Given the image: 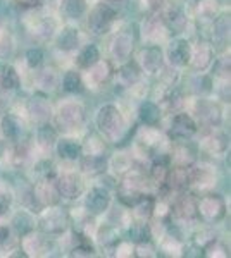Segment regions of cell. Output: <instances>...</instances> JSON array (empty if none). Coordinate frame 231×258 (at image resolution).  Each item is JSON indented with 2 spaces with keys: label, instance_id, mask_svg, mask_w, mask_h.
Instances as JSON below:
<instances>
[{
  "label": "cell",
  "instance_id": "obj_58",
  "mask_svg": "<svg viewBox=\"0 0 231 258\" xmlns=\"http://www.w3.org/2000/svg\"><path fill=\"white\" fill-rule=\"evenodd\" d=\"M183 2L187 4V6H190V7H195V6H199L202 0H183Z\"/></svg>",
  "mask_w": 231,
  "mask_h": 258
},
{
  "label": "cell",
  "instance_id": "obj_53",
  "mask_svg": "<svg viewBox=\"0 0 231 258\" xmlns=\"http://www.w3.org/2000/svg\"><path fill=\"white\" fill-rule=\"evenodd\" d=\"M114 255L116 256H131L135 255V248L131 246L129 241H119V243L114 246Z\"/></svg>",
  "mask_w": 231,
  "mask_h": 258
},
{
  "label": "cell",
  "instance_id": "obj_51",
  "mask_svg": "<svg viewBox=\"0 0 231 258\" xmlns=\"http://www.w3.org/2000/svg\"><path fill=\"white\" fill-rule=\"evenodd\" d=\"M24 59H26V64H28L29 69H38L40 66L43 64L45 53H43V50H41V48L33 47V48L26 50V55H24Z\"/></svg>",
  "mask_w": 231,
  "mask_h": 258
},
{
  "label": "cell",
  "instance_id": "obj_55",
  "mask_svg": "<svg viewBox=\"0 0 231 258\" xmlns=\"http://www.w3.org/2000/svg\"><path fill=\"white\" fill-rule=\"evenodd\" d=\"M147 4V7H149L150 12H161L166 9V4L167 0H144Z\"/></svg>",
  "mask_w": 231,
  "mask_h": 258
},
{
  "label": "cell",
  "instance_id": "obj_12",
  "mask_svg": "<svg viewBox=\"0 0 231 258\" xmlns=\"http://www.w3.org/2000/svg\"><path fill=\"white\" fill-rule=\"evenodd\" d=\"M199 131V124L195 117L188 112H178L173 115L169 124V138L171 140H188L197 135Z\"/></svg>",
  "mask_w": 231,
  "mask_h": 258
},
{
  "label": "cell",
  "instance_id": "obj_3",
  "mask_svg": "<svg viewBox=\"0 0 231 258\" xmlns=\"http://www.w3.org/2000/svg\"><path fill=\"white\" fill-rule=\"evenodd\" d=\"M116 21L117 11L111 6V2H97L88 12L86 26L88 31H91L94 35H107L114 28Z\"/></svg>",
  "mask_w": 231,
  "mask_h": 258
},
{
  "label": "cell",
  "instance_id": "obj_44",
  "mask_svg": "<svg viewBox=\"0 0 231 258\" xmlns=\"http://www.w3.org/2000/svg\"><path fill=\"white\" fill-rule=\"evenodd\" d=\"M31 160V147L26 141H16L14 148L11 150V164L14 167H24Z\"/></svg>",
  "mask_w": 231,
  "mask_h": 258
},
{
  "label": "cell",
  "instance_id": "obj_14",
  "mask_svg": "<svg viewBox=\"0 0 231 258\" xmlns=\"http://www.w3.org/2000/svg\"><path fill=\"white\" fill-rule=\"evenodd\" d=\"M216 184V170L211 165L193 164L190 167V188L197 193H207Z\"/></svg>",
  "mask_w": 231,
  "mask_h": 258
},
{
  "label": "cell",
  "instance_id": "obj_49",
  "mask_svg": "<svg viewBox=\"0 0 231 258\" xmlns=\"http://www.w3.org/2000/svg\"><path fill=\"white\" fill-rule=\"evenodd\" d=\"M83 153H94V155H100V153H106V143L104 138L99 135H90L86 138V143L83 145Z\"/></svg>",
  "mask_w": 231,
  "mask_h": 258
},
{
  "label": "cell",
  "instance_id": "obj_4",
  "mask_svg": "<svg viewBox=\"0 0 231 258\" xmlns=\"http://www.w3.org/2000/svg\"><path fill=\"white\" fill-rule=\"evenodd\" d=\"M54 117H56V124L64 133H76L78 129L85 126V107L74 100L62 102L59 109L54 112Z\"/></svg>",
  "mask_w": 231,
  "mask_h": 258
},
{
  "label": "cell",
  "instance_id": "obj_48",
  "mask_svg": "<svg viewBox=\"0 0 231 258\" xmlns=\"http://www.w3.org/2000/svg\"><path fill=\"white\" fill-rule=\"evenodd\" d=\"M212 73L216 78H219L221 81H229V71H231V64H229V55H222L219 59H216V62L211 64Z\"/></svg>",
  "mask_w": 231,
  "mask_h": 258
},
{
  "label": "cell",
  "instance_id": "obj_46",
  "mask_svg": "<svg viewBox=\"0 0 231 258\" xmlns=\"http://www.w3.org/2000/svg\"><path fill=\"white\" fill-rule=\"evenodd\" d=\"M195 9L197 18L205 23H212L217 16V2L216 0H202L199 6L193 7Z\"/></svg>",
  "mask_w": 231,
  "mask_h": 258
},
{
  "label": "cell",
  "instance_id": "obj_32",
  "mask_svg": "<svg viewBox=\"0 0 231 258\" xmlns=\"http://www.w3.org/2000/svg\"><path fill=\"white\" fill-rule=\"evenodd\" d=\"M0 131H2L4 138L16 143V141H19L21 136H23V131H24L23 120H21L19 115L6 114L2 117V120H0Z\"/></svg>",
  "mask_w": 231,
  "mask_h": 258
},
{
  "label": "cell",
  "instance_id": "obj_1",
  "mask_svg": "<svg viewBox=\"0 0 231 258\" xmlns=\"http://www.w3.org/2000/svg\"><path fill=\"white\" fill-rule=\"evenodd\" d=\"M95 124L100 135L109 141H119L126 136V119L114 103L100 107L95 115Z\"/></svg>",
  "mask_w": 231,
  "mask_h": 258
},
{
  "label": "cell",
  "instance_id": "obj_34",
  "mask_svg": "<svg viewBox=\"0 0 231 258\" xmlns=\"http://www.w3.org/2000/svg\"><path fill=\"white\" fill-rule=\"evenodd\" d=\"M138 117L144 126H157L161 122L162 110L159 103L152 102V100H144L138 107Z\"/></svg>",
  "mask_w": 231,
  "mask_h": 258
},
{
  "label": "cell",
  "instance_id": "obj_36",
  "mask_svg": "<svg viewBox=\"0 0 231 258\" xmlns=\"http://www.w3.org/2000/svg\"><path fill=\"white\" fill-rule=\"evenodd\" d=\"M61 85H62V90H64L66 93H71V95L83 93L85 88H86L81 73L76 71V69L66 71L64 76H62V80H61Z\"/></svg>",
  "mask_w": 231,
  "mask_h": 258
},
{
  "label": "cell",
  "instance_id": "obj_18",
  "mask_svg": "<svg viewBox=\"0 0 231 258\" xmlns=\"http://www.w3.org/2000/svg\"><path fill=\"white\" fill-rule=\"evenodd\" d=\"M214 62V47L209 41L200 40L195 47H192V57H190V68L195 73H205Z\"/></svg>",
  "mask_w": 231,
  "mask_h": 258
},
{
  "label": "cell",
  "instance_id": "obj_23",
  "mask_svg": "<svg viewBox=\"0 0 231 258\" xmlns=\"http://www.w3.org/2000/svg\"><path fill=\"white\" fill-rule=\"evenodd\" d=\"M188 188H190V167H178V165L169 167L166 184H164L162 189L174 191V193H184Z\"/></svg>",
  "mask_w": 231,
  "mask_h": 258
},
{
  "label": "cell",
  "instance_id": "obj_22",
  "mask_svg": "<svg viewBox=\"0 0 231 258\" xmlns=\"http://www.w3.org/2000/svg\"><path fill=\"white\" fill-rule=\"evenodd\" d=\"M164 23L169 31V35H181L188 28V14L184 11V6H171L166 9Z\"/></svg>",
  "mask_w": 231,
  "mask_h": 258
},
{
  "label": "cell",
  "instance_id": "obj_41",
  "mask_svg": "<svg viewBox=\"0 0 231 258\" xmlns=\"http://www.w3.org/2000/svg\"><path fill=\"white\" fill-rule=\"evenodd\" d=\"M100 60V50L95 43H88L83 48H79V53L76 57V64L79 69H88Z\"/></svg>",
  "mask_w": 231,
  "mask_h": 258
},
{
  "label": "cell",
  "instance_id": "obj_19",
  "mask_svg": "<svg viewBox=\"0 0 231 258\" xmlns=\"http://www.w3.org/2000/svg\"><path fill=\"white\" fill-rule=\"evenodd\" d=\"M21 251L26 256H47L52 249V243L49 238H45L43 234H35V232H29V234L21 238Z\"/></svg>",
  "mask_w": 231,
  "mask_h": 258
},
{
  "label": "cell",
  "instance_id": "obj_59",
  "mask_svg": "<svg viewBox=\"0 0 231 258\" xmlns=\"http://www.w3.org/2000/svg\"><path fill=\"white\" fill-rule=\"evenodd\" d=\"M216 2L219 4V6H229L231 0H216Z\"/></svg>",
  "mask_w": 231,
  "mask_h": 258
},
{
  "label": "cell",
  "instance_id": "obj_10",
  "mask_svg": "<svg viewBox=\"0 0 231 258\" xmlns=\"http://www.w3.org/2000/svg\"><path fill=\"white\" fill-rule=\"evenodd\" d=\"M199 200L193 195H181L171 207L169 217L178 224H192L199 219Z\"/></svg>",
  "mask_w": 231,
  "mask_h": 258
},
{
  "label": "cell",
  "instance_id": "obj_56",
  "mask_svg": "<svg viewBox=\"0 0 231 258\" xmlns=\"http://www.w3.org/2000/svg\"><path fill=\"white\" fill-rule=\"evenodd\" d=\"M9 239H11V229L7 226H0V246L7 244Z\"/></svg>",
  "mask_w": 231,
  "mask_h": 258
},
{
  "label": "cell",
  "instance_id": "obj_24",
  "mask_svg": "<svg viewBox=\"0 0 231 258\" xmlns=\"http://www.w3.org/2000/svg\"><path fill=\"white\" fill-rule=\"evenodd\" d=\"M142 68L140 64H138L136 60H131L128 59L126 62L119 66V69H117V83H119V86H123V88H135L138 83L142 81Z\"/></svg>",
  "mask_w": 231,
  "mask_h": 258
},
{
  "label": "cell",
  "instance_id": "obj_16",
  "mask_svg": "<svg viewBox=\"0 0 231 258\" xmlns=\"http://www.w3.org/2000/svg\"><path fill=\"white\" fill-rule=\"evenodd\" d=\"M26 114L29 119L35 124H47L54 119V109L52 103L49 102V98H45L43 95H35L28 100L26 103Z\"/></svg>",
  "mask_w": 231,
  "mask_h": 258
},
{
  "label": "cell",
  "instance_id": "obj_28",
  "mask_svg": "<svg viewBox=\"0 0 231 258\" xmlns=\"http://www.w3.org/2000/svg\"><path fill=\"white\" fill-rule=\"evenodd\" d=\"M79 43H81V38H79V31L78 28L74 26H64L62 30L57 31L56 35V47L64 53H71L76 52L79 48Z\"/></svg>",
  "mask_w": 231,
  "mask_h": 258
},
{
  "label": "cell",
  "instance_id": "obj_27",
  "mask_svg": "<svg viewBox=\"0 0 231 258\" xmlns=\"http://www.w3.org/2000/svg\"><path fill=\"white\" fill-rule=\"evenodd\" d=\"M229 14H221L216 16V19L212 21V47H219L222 50H226V47H229Z\"/></svg>",
  "mask_w": 231,
  "mask_h": 258
},
{
  "label": "cell",
  "instance_id": "obj_5",
  "mask_svg": "<svg viewBox=\"0 0 231 258\" xmlns=\"http://www.w3.org/2000/svg\"><path fill=\"white\" fill-rule=\"evenodd\" d=\"M23 23L26 30L40 40L52 38L54 33H56V21L49 12L38 9V6L28 9L26 16L23 18Z\"/></svg>",
  "mask_w": 231,
  "mask_h": 258
},
{
  "label": "cell",
  "instance_id": "obj_9",
  "mask_svg": "<svg viewBox=\"0 0 231 258\" xmlns=\"http://www.w3.org/2000/svg\"><path fill=\"white\" fill-rule=\"evenodd\" d=\"M169 160L178 167H192L199 162V145L193 143L192 138L188 140H173Z\"/></svg>",
  "mask_w": 231,
  "mask_h": 258
},
{
  "label": "cell",
  "instance_id": "obj_25",
  "mask_svg": "<svg viewBox=\"0 0 231 258\" xmlns=\"http://www.w3.org/2000/svg\"><path fill=\"white\" fill-rule=\"evenodd\" d=\"M142 31H144V38H147L154 45H159V41L167 38V35H169V31H167V28H166V23H164V19L159 16V12H152V16L147 18Z\"/></svg>",
  "mask_w": 231,
  "mask_h": 258
},
{
  "label": "cell",
  "instance_id": "obj_45",
  "mask_svg": "<svg viewBox=\"0 0 231 258\" xmlns=\"http://www.w3.org/2000/svg\"><path fill=\"white\" fill-rule=\"evenodd\" d=\"M109 167H112L116 172L124 176L129 170L135 169V159H133V155H128V153H117L116 157L109 159Z\"/></svg>",
  "mask_w": 231,
  "mask_h": 258
},
{
  "label": "cell",
  "instance_id": "obj_57",
  "mask_svg": "<svg viewBox=\"0 0 231 258\" xmlns=\"http://www.w3.org/2000/svg\"><path fill=\"white\" fill-rule=\"evenodd\" d=\"M18 6L21 7H24V9H31V7H36V6H40L43 0H14Z\"/></svg>",
  "mask_w": 231,
  "mask_h": 258
},
{
  "label": "cell",
  "instance_id": "obj_17",
  "mask_svg": "<svg viewBox=\"0 0 231 258\" xmlns=\"http://www.w3.org/2000/svg\"><path fill=\"white\" fill-rule=\"evenodd\" d=\"M138 64L144 73L147 74H157L164 69V50L159 45L150 43L149 47H144L138 55Z\"/></svg>",
  "mask_w": 231,
  "mask_h": 258
},
{
  "label": "cell",
  "instance_id": "obj_30",
  "mask_svg": "<svg viewBox=\"0 0 231 258\" xmlns=\"http://www.w3.org/2000/svg\"><path fill=\"white\" fill-rule=\"evenodd\" d=\"M57 131L56 127L52 126L50 122L47 124H40L38 127H36V135H35V145L36 148L40 150L43 155H47L54 150L56 147V141H57Z\"/></svg>",
  "mask_w": 231,
  "mask_h": 258
},
{
  "label": "cell",
  "instance_id": "obj_15",
  "mask_svg": "<svg viewBox=\"0 0 231 258\" xmlns=\"http://www.w3.org/2000/svg\"><path fill=\"white\" fill-rule=\"evenodd\" d=\"M192 57V45L187 38H174L167 45V60H169L171 68L183 69L188 68Z\"/></svg>",
  "mask_w": 231,
  "mask_h": 258
},
{
  "label": "cell",
  "instance_id": "obj_60",
  "mask_svg": "<svg viewBox=\"0 0 231 258\" xmlns=\"http://www.w3.org/2000/svg\"><path fill=\"white\" fill-rule=\"evenodd\" d=\"M107 2H123V0H107Z\"/></svg>",
  "mask_w": 231,
  "mask_h": 258
},
{
  "label": "cell",
  "instance_id": "obj_7",
  "mask_svg": "<svg viewBox=\"0 0 231 258\" xmlns=\"http://www.w3.org/2000/svg\"><path fill=\"white\" fill-rule=\"evenodd\" d=\"M193 114L205 127H219L222 124V109L216 100L199 97L193 103Z\"/></svg>",
  "mask_w": 231,
  "mask_h": 258
},
{
  "label": "cell",
  "instance_id": "obj_13",
  "mask_svg": "<svg viewBox=\"0 0 231 258\" xmlns=\"http://www.w3.org/2000/svg\"><path fill=\"white\" fill-rule=\"evenodd\" d=\"M133 50H135V38H133V33L129 30H121L112 38L111 47H109L112 60L119 62V64L131 59Z\"/></svg>",
  "mask_w": 231,
  "mask_h": 258
},
{
  "label": "cell",
  "instance_id": "obj_42",
  "mask_svg": "<svg viewBox=\"0 0 231 258\" xmlns=\"http://www.w3.org/2000/svg\"><path fill=\"white\" fill-rule=\"evenodd\" d=\"M154 207H155V198L150 197V195H144V197L131 207L133 217L136 220H150L154 215Z\"/></svg>",
  "mask_w": 231,
  "mask_h": 258
},
{
  "label": "cell",
  "instance_id": "obj_31",
  "mask_svg": "<svg viewBox=\"0 0 231 258\" xmlns=\"http://www.w3.org/2000/svg\"><path fill=\"white\" fill-rule=\"evenodd\" d=\"M111 76H112V64L109 60L100 59L91 68L86 69V78H83V80H85V85L88 83L91 86H100L104 83H107Z\"/></svg>",
  "mask_w": 231,
  "mask_h": 258
},
{
  "label": "cell",
  "instance_id": "obj_20",
  "mask_svg": "<svg viewBox=\"0 0 231 258\" xmlns=\"http://www.w3.org/2000/svg\"><path fill=\"white\" fill-rule=\"evenodd\" d=\"M35 188V197H36V202L41 209L45 207H54V205H59L61 203V195L57 191V186H56V181L54 177H45L41 179L38 184L33 186Z\"/></svg>",
  "mask_w": 231,
  "mask_h": 258
},
{
  "label": "cell",
  "instance_id": "obj_11",
  "mask_svg": "<svg viewBox=\"0 0 231 258\" xmlns=\"http://www.w3.org/2000/svg\"><path fill=\"white\" fill-rule=\"evenodd\" d=\"M111 191L106 186H94L85 195V210L94 215V217L107 214V210L111 209Z\"/></svg>",
  "mask_w": 231,
  "mask_h": 258
},
{
  "label": "cell",
  "instance_id": "obj_50",
  "mask_svg": "<svg viewBox=\"0 0 231 258\" xmlns=\"http://www.w3.org/2000/svg\"><path fill=\"white\" fill-rule=\"evenodd\" d=\"M14 52V40L11 33H7L4 28H0V60H7Z\"/></svg>",
  "mask_w": 231,
  "mask_h": 258
},
{
  "label": "cell",
  "instance_id": "obj_29",
  "mask_svg": "<svg viewBox=\"0 0 231 258\" xmlns=\"http://www.w3.org/2000/svg\"><path fill=\"white\" fill-rule=\"evenodd\" d=\"M56 153L61 157L62 160H68V162H76L83 153V147L81 143L76 138H71V136H64L56 141Z\"/></svg>",
  "mask_w": 231,
  "mask_h": 258
},
{
  "label": "cell",
  "instance_id": "obj_6",
  "mask_svg": "<svg viewBox=\"0 0 231 258\" xmlns=\"http://www.w3.org/2000/svg\"><path fill=\"white\" fill-rule=\"evenodd\" d=\"M197 205L199 219L207 224H219L226 217V200L217 193H205Z\"/></svg>",
  "mask_w": 231,
  "mask_h": 258
},
{
  "label": "cell",
  "instance_id": "obj_43",
  "mask_svg": "<svg viewBox=\"0 0 231 258\" xmlns=\"http://www.w3.org/2000/svg\"><path fill=\"white\" fill-rule=\"evenodd\" d=\"M190 90L195 97H207L214 91V81L211 76L204 73H199L197 76H193V80L190 81Z\"/></svg>",
  "mask_w": 231,
  "mask_h": 258
},
{
  "label": "cell",
  "instance_id": "obj_33",
  "mask_svg": "<svg viewBox=\"0 0 231 258\" xmlns=\"http://www.w3.org/2000/svg\"><path fill=\"white\" fill-rule=\"evenodd\" d=\"M154 238V231L152 226L149 224V220H133L128 227V239L129 243L142 244V243H149Z\"/></svg>",
  "mask_w": 231,
  "mask_h": 258
},
{
  "label": "cell",
  "instance_id": "obj_52",
  "mask_svg": "<svg viewBox=\"0 0 231 258\" xmlns=\"http://www.w3.org/2000/svg\"><path fill=\"white\" fill-rule=\"evenodd\" d=\"M12 193H9L7 189H2L0 188V219L6 217L7 214L11 212V207H12Z\"/></svg>",
  "mask_w": 231,
  "mask_h": 258
},
{
  "label": "cell",
  "instance_id": "obj_54",
  "mask_svg": "<svg viewBox=\"0 0 231 258\" xmlns=\"http://www.w3.org/2000/svg\"><path fill=\"white\" fill-rule=\"evenodd\" d=\"M155 249L154 246L150 244V241L149 243H142V244H136V248H135V255L136 256H155L157 253H154Z\"/></svg>",
  "mask_w": 231,
  "mask_h": 258
},
{
  "label": "cell",
  "instance_id": "obj_37",
  "mask_svg": "<svg viewBox=\"0 0 231 258\" xmlns=\"http://www.w3.org/2000/svg\"><path fill=\"white\" fill-rule=\"evenodd\" d=\"M95 239L100 246L109 248V249H114V246L121 241L119 238V232H117V227L111 226V224H104V226L97 227L95 231Z\"/></svg>",
  "mask_w": 231,
  "mask_h": 258
},
{
  "label": "cell",
  "instance_id": "obj_2",
  "mask_svg": "<svg viewBox=\"0 0 231 258\" xmlns=\"http://www.w3.org/2000/svg\"><path fill=\"white\" fill-rule=\"evenodd\" d=\"M38 229L45 236H62L71 224V215L59 205L45 207L40 210Z\"/></svg>",
  "mask_w": 231,
  "mask_h": 258
},
{
  "label": "cell",
  "instance_id": "obj_8",
  "mask_svg": "<svg viewBox=\"0 0 231 258\" xmlns=\"http://www.w3.org/2000/svg\"><path fill=\"white\" fill-rule=\"evenodd\" d=\"M54 181H56L59 195L64 200H78L85 193V182H83L81 174L74 172V170H62V172H57Z\"/></svg>",
  "mask_w": 231,
  "mask_h": 258
},
{
  "label": "cell",
  "instance_id": "obj_38",
  "mask_svg": "<svg viewBox=\"0 0 231 258\" xmlns=\"http://www.w3.org/2000/svg\"><path fill=\"white\" fill-rule=\"evenodd\" d=\"M35 81H36V86H38V90L41 93H50V91H54L59 86L61 78H59L57 71L54 68H45L36 74Z\"/></svg>",
  "mask_w": 231,
  "mask_h": 258
},
{
  "label": "cell",
  "instance_id": "obj_47",
  "mask_svg": "<svg viewBox=\"0 0 231 258\" xmlns=\"http://www.w3.org/2000/svg\"><path fill=\"white\" fill-rule=\"evenodd\" d=\"M181 248H183L181 239L169 234V232H167L161 241V251L167 256H179L181 255Z\"/></svg>",
  "mask_w": 231,
  "mask_h": 258
},
{
  "label": "cell",
  "instance_id": "obj_21",
  "mask_svg": "<svg viewBox=\"0 0 231 258\" xmlns=\"http://www.w3.org/2000/svg\"><path fill=\"white\" fill-rule=\"evenodd\" d=\"M79 169L86 176H102L109 169V157L107 153H100V155H94V153H81L79 157Z\"/></svg>",
  "mask_w": 231,
  "mask_h": 258
},
{
  "label": "cell",
  "instance_id": "obj_26",
  "mask_svg": "<svg viewBox=\"0 0 231 258\" xmlns=\"http://www.w3.org/2000/svg\"><path fill=\"white\" fill-rule=\"evenodd\" d=\"M199 148H202L209 155H224L229 148V136L222 131H211L202 140Z\"/></svg>",
  "mask_w": 231,
  "mask_h": 258
},
{
  "label": "cell",
  "instance_id": "obj_40",
  "mask_svg": "<svg viewBox=\"0 0 231 258\" xmlns=\"http://www.w3.org/2000/svg\"><path fill=\"white\" fill-rule=\"evenodd\" d=\"M61 12L66 19L78 21L86 14V0H62Z\"/></svg>",
  "mask_w": 231,
  "mask_h": 258
},
{
  "label": "cell",
  "instance_id": "obj_35",
  "mask_svg": "<svg viewBox=\"0 0 231 258\" xmlns=\"http://www.w3.org/2000/svg\"><path fill=\"white\" fill-rule=\"evenodd\" d=\"M12 224V229L16 231V234L19 236V238H23V236L29 234L31 231H35V219H33V215L29 214L28 210H18L14 214V217L11 220Z\"/></svg>",
  "mask_w": 231,
  "mask_h": 258
},
{
  "label": "cell",
  "instance_id": "obj_39",
  "mask_svg": "<svg viewBox=\"0 0 231 258\" xmlns=\"http://www.w3.org/2000/svg\"><path fill=\"white\" fill-rule=\"evenodd\" d=\"M21 86V76L18 69L11 64H6L0 69V88L4 91H14Z\"/></svg>",
  "mask_w": 231,
  "mask_h": 258
}]
</instances>
